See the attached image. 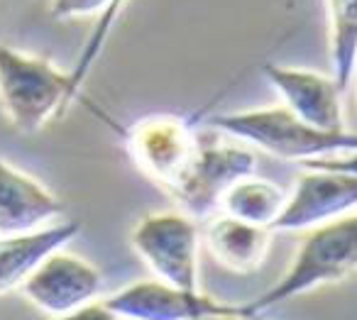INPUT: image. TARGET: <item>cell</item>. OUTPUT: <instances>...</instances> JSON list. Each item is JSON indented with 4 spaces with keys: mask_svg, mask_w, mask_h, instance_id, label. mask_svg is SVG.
Returning a JSON list of instances; mask_svg holds the SVG:
<instances>
[{
    "mask_svg": "<svg viewBox=\"0 0 357 320\" xmlns=\"http://www.w3.org/2000/svg\"><path fill=\"white\" fill-rule=\"evenodd\" d=\"M208 125L218 132L252 144L284 162H321L331 157L357 154V132L321 130L303 123L287 105L211 115Z\"/></svg>",
    "mask_w": 357,
    "mask_h": 320,
    "instance_id": "obj_1",
    "label": "cell"
},
{
    "mask_svg": "<svg viewBox=\"0 0 357 320\" xmlns=\"http://www.w3.org/2000/svg\"><path fill=\"white\" fill-rule=\"evenodd\" d=\"M357 271V213H345L311 227L298 245L287 274L269 286L262 296L250 300L252 318L279 308L287 300L316 289L337 284Z\"/></svg>",
    "mask_w": 357,
    "mask_h": 320,
    "instance_id": "obj_2",
    "label": "cell"
},
{
    "mask_svg": "<svg viewBox=\"0 0 357 320\" xmlns=\"http://www.w3.org/2000/svg\"><path fill=\"white\" fill-rule=\"evenodd\" d=\"M79 91L74 74L56 69L45 56L13 47L0 49L3 110L20 135H37L52 118L64 115Z\"/></svg>",
    "mask_w": 357,
    "mask_h": 320,
    "instance_id": "obj_3",
    "label": "cell"
},
{
    "mask_svg": "<svg viewBox=\"0 0 357 320\" xmlns=\"http://www.w3.org/2000/svg\"><path fill=\"white\" fill-rule=\"evenodd\" d=\"M196 120L191 115H147L130 125L128 130L110 123L115 132L123 135L125 149L135 167L164 193H172L184 178L199 154L204 137L196 132Z\"/></svg>",
    "mask_w": 357,
    "mask_h": 320,
    "instance_id": "obj_4",
    "label": "cell"
},
{
    "mask_svg": "<svg viewBox=\"0 0 357 320\" xmlns=\"http://www.w3.org/2000/svg\"><path fill=\"white\" fill-rule=\"evenodd\" d=\"M135 254L157 279L178 289L199 291L201 232L189 213H152L130 232Z\"/></svg>",
    "mask_w": 357,
    "mask_h": 320,
    "instance_id": "obj_5",
    "label": "cell"
},
{
    "mask_svg": "<svg viewBox=\"0 0 357 320\" xmlns=\"http://www.w3.org/2000/svg\"><path fill=\"white\" fill-rule=\"evenodd\" d=\"M357 208V154L350 167L311 162L296 176L287 206L274 222L277 232H303Z\"/></svg>",
    "mask_w": 357,
    "mask_h": 320,
    "instance_id": "obj_6",
    "label": "cell"
},
{
    "mask_svg": "<svg viewBox=\"0 0 357 320\" xmlns=\"http://www.w3.org/2000/svg\"><path fill=\"white\" fill-rule=\"evenodd\" d=\"M115 318L125 320H248L252 318L248 303L233 305L206 296L204 291L178 289L162 279L137 281L108 300Z\"/></svg>",
    "mask_w": 357,
    "mask_h": 320,
    "instance_id": "obj_7",
    "label": "cell"
},
{
    "mask_svg": "<svg viewBox=\"0 0 357 320\" xmlns=\"http://www.w3.org/2000/svg\"><path fill=\"white\" fill-rule=\"evenodd\" d=\"M255 167L257 159L248 147L204 139L194 164L169 198L191 218L206 220L215 208L223 206V196L240 178L252 176Z\"/></svg>",
    "mask_w": 357,
    "mask_h": 320,
    "instance_id": "obj_8",
    "label": "cell"
},
{
    "mask_svg": "<svg viewBox=\"0 0 357 320\" xmlns=\"http://www.w3.org/2000/svg\"><path fill=\"white\" fill-rule=\"evenodd\" d=\"M20 291L42 313L71 318L103 291V274L84 257L54 252L22 281Z\"/></svg>",
    "mask_w": 357,
    "mask_h": 320,
    "instance_id": "obj_9",
    "label": "cell"
},
{
    "mask_svg": "<svg viewBox=\"0 0 357 320\" xmlns=\"http://www.w3.org/2000/svg\"><path fill=\"white\" fill-rule=\"evenodd\" d=\"M264 79L282 96V103L303 123L321 130H345L342 120V93L335 76L311 69L282 64H264Z\"/></svg>",
    "mask_w": 357,
    "mask_h": 320,
    "instance_id": "obj_10",
    "label": "cell"
},
{
    "mask_svg": "<svg viewBox=\"0 0 357 320\" xmlns=\"http://www.w3.org/2000/svg\"><path fill=\"white\" fill-rule=\"evenodd\" d=\"M64 213L61 201L30 174L20 172L10 162L0 164V232L17 235L45 227Z\"/></svg>",
    "mask_w": 357,
    "mask_h": 320,
    "instance_id": "obj_11",
    "label": "cell"
},
{
    "mask_svg": "<svg viewBox=\"0 0 357 320\" xmlns=\"http://www.w3.org/2000/svg\"><path fill=\"white\" fill-rule=\"evenodd\" d=\"M277 230L269 225L243 220L230 213L208 220L204 230V245L220 266L233 274H255L267 259Z\"/></svg>",
    "mask_w": 357,
    "mask_h": 320,
    "instance_id": "obj_12",
    "label": "cell"
},
{
    "mask_svg": "<svg viewBox=\"0 0 357 320\" xmlns=\"http://www.w3.org/2000/svg\"><path fill=\"white\" fill-rule=\"evenodd\" d=\"M79 232L81 222L66 220L59 225H45L30 232L3 237V242H0V289H3V294L20 289L22 281L42 261H47L54 252L69 245Z\"/></svg>",
    "mask_w": 357,
    "mask_h": 320,
    "instance_id": "obj_13",
    "label": "cell"
},
{
    "mask_svg": "<svg viewBox=\"0 0 357 320\" xmlns=\"http://www.w3.org/2000/svg\"><path fill=\"white\" fill-rule=\"evenodd\" d=\"M289 191H284L279 183L269 181V178L245 176L230 188L223 196V211L243 220L257 222V225L274 227L277 218L282 215L284 206H287Z\"/></svg>",
    "mask_w": 357,
    "mask_h": 320,
    "instance_id": "obj_14",
    "label": "cell"
},
{
    "mask_svg": "<svg viewBox=\"0 0 357 320\" xmlns=\"http://www.w3.org/2000/svg\"><path fill=\"white\" fill-rule=\"evenodd\" d=\"M333 76L345 91L357 66V0H326Z\"/></svg>",
    "mask_w": 357,
    "mask_h": 320,
    "instance_id": "obj_15",
    "label": "cell"
},
{
    "mask_svg": "<svg viewBox=\"0 0 357 320\" xmlns=\"http://www.w3.org/2000/svg\"><path fill=\"white\" fill-rule=\"evenodd\" d=\"M123 3H125V0H52L50 10H52V15H54L56 20H69V17H89V15H96V13H103L98 27H96V32H93V40H91V45L86 47V52H89V54L98 56L100 45H103L110 25H113L115 17H118Z\"/></svg>",
    "mask_w": 357,
    "mask_h": 320,
    "instance_id": "obj_16",
    "label": "cell"
},
{
    "mask_svg": "<svg viewBox=\"0 0 357 320\" xmlns=\"http://www.w3.org/2000/svg\"><path fill=\"white\" fill-rule=\"evenodd\" d=\"M355 69H357V66H355Z\"/></svg>",
    "mask_w": 357,
    "mask_h": 320,
    "instance_id": "obj_17",
    "label": "cell"
}]
</instances>
